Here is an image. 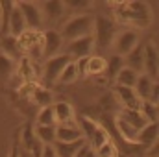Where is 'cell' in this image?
<instances>
[{"instance_id":"1","label":"cell","mask_w":159,"mask_h":157,"mask_svg":"<svg viewBox=\"0 0 159 157\" xmlns=\"http://www.w3.org/2000/svg\"><path fill=\"white\" fill-rule=\"evenodd\" d=\"M117 17L122 22L133 24L137 28H146L150 26V7L144 2H122L117 7Z\"/></svg>"},{"instance_id":"2","label":"cell","mask_w":159,"mask_h":157,"mask_svg":"<svg viewBox=\"0 0 159 157\" xmlns=\"http://www.w3.org/2000/svg\"><path fill=\"white\" fill-rule=\"evenodd\" d=\"M78 120H80V131H81L85 142H87L94 152H96L102 144H106L107 141H111V139H109V133H107L102 126H98L93 118L80 117Z\"/></svg>"},{"instance_id":"3","label":"cell","mask_w":159,"mask_h":157,"mask_svg":"<svg viewBox=\"0 0 159 157\" xmlns=\"http://www.w3.org/2000/svg\"><path fill=\"white\" fill-rule=\"evenodd\" d=\"M93 28H94V34H93V39H94V46L98 50H106L111 46V43L115 41L117 35V24L107 19V17H96L94 22H93Z\"/></svg>"},{"instance_id":"4","label":"cell","mask_w":159,"mask_h":157,"mask_svg":"<svg viewBox=\"0 0 159 157\" xmlns=\"http://www.w3.org/2000/svg\"><path fill=\"white\" fill-rule=\"evenodd\" d=\"M93 22L94 19L89 17V15H78L74 19H70L63 30H61V37L63 39H69V41H74V39H80V37H85V35H91L93 32Z\"/></svg>"},{"instance_id":"5","label":"cell","mask_w":159,"mask_h":157,"mask_svg":"<svg viewBox=\"0 0 159 157\" xmlns=\"http://www.w3.org/2000/svg\"><path fill=\"white\" fill-rule=\"evenodd\" d=\"M72 59L67 56V54H57V56H54V57H50L46 63H44V89H50L57 79L61 76V72H63V69L70 63Z\"/></svg>"},{"instance_id":"6","label":"cell","mask_w":159,"mask_h":157,"mask_svg":"<svg viewBox=\"0 0 159 157\" xmlns=\"http://www.w3.org/2000/svg\"><path fill=\"white\" fill-rule=\"evenodd\" d=\"M93 48H94V39H93V34H91V35L70 41L69 46H67V56L70 59H74V61L76 59H83V57H89Z\"/></svg>"},{"instance_id":"7","label":"cell","mask_w":159,"mask_h":157,"mask_svg":"<svg viewBox=\"0 0 159 157\" xmlns=\"http://www.w3.org/2000/svg\"><path fill=\"white\" fill-rule=\"evenodd\" d=\"M20 142H22V150H26L32 157H41L43 154V144L41 141L35 137L32 124H26L20 131Z\"/></svg>"},{"instance_id":"8","label":"cell","mask_w":159,"mask_h":157,"mask_svg":"<svg viewBox=\"0 0 159 157\" xmlns=\"http://www.w3.org/2000/svg\"><path fill=\"white\" fill-rule=\"evenodd\" d=\"M17 7H19L20 13H22L26 30L37 32V30L41 28V24H43V19H41V13H39V9H37V6L32 4V2H19Z\"/></svg>"},{"instance_id":"9","label":"cell","mask_w":159,"mask_h":157,"mask_svg":"<svg viewBox=\"0 0 159 157\" xmlns=\"http://www.w3.org/2000/svg\"><path fill=\"white\" fill-rule=\"evenodd\" d=\"M63 44V37L56 32V30H48L41 35V48H43V56L44 57H54L59 54V48Z\"/></svg>"},{"instance_id":"10","label":"cell","mask_w":159,"mask_h":157,"mask_svg":"<svg viewBox=\"0 0 159 157\" xmlns=\"http://www.w3.org/2000/svg\"><path fill=\"white\" fill-rule=\"evenodd\" d=\"M143 70L152 81L157 79V72H159V56H157V48L148 43L144 44V65H143Z\"/></svg>"},{"instance_id":"11","label":"cell","mask_w":159,"mask_h":157,"mask_svg":"<svg viewBox=\"0 0 159 157\" xmlns=\"http://www.w3.org/2000/svg\"><path fill=\"white\" fill-rule=\"evenodd\" d=\"M115 44H117V56H128L137 44H139V35H137V32H133V30H128V32H124V34H120L117 41H115Z\"/></svg>"},{"instance_id":"12","label":"cell","mask_w":159,"mask_h":157,"mask_svg":"<svg viewBox=\"0 0 159 157\" xmlns=\"http://www.w3.org/2000/svg\"><path fill=\"white\" fill-rule=\"evenodd\" d=\"M115 94L119 96V100L122 102L124 109H133V111H139V107H141V98L135 94V91H133V89L117 85V87H115Z\"/></svg>"},{"instance_id":"13","label":"cell","mask_w":159,"mask_h":157,"mask_svg":"<svg viewBox=\"0 0 159 157\" xmlns=\"http://www.w3.org/2000/svg\"><path fill=\"white\" fill-rule=\"evenodd\" d=\"M124 65L128 69H131L133 72H141L143 70V65H144V44H137L124 59Z\"/></svg>"},{"instance_id":"14","label":"cell","mask_w":159,"mask_h":157,"mask_svg":"<svg viewBox=\"0 0 159 157\" xmlns=\"http://www.w3.org/2000/svg\"><path fill=\"white\" fill-rule=\"evenodd\" d=\"M135 141H137V144H141L146 150H150V146H154L156 141H157V124H146L143 129L137 131Z\"/></svg>"},{"instance_id":"15","label":"cell","mask_w":159,"mask_h":157,"mask_svg":"<svg viewBox=\"0 0 159 157\" xmlns=\"http://www.w3.org/2000/svg\"><path fill=\"white\" fill-rule=\"evenodd\" d=\"M85 144V139H78V141H72V142H61V141H56L52 144L54 152L57 157H74L76 152Z\"/></svg>"},{"instance_id":"16","label":"cell","mask_w":159,"mask_h":157,"mask_svg":"<svg viewBox=\"0 0 159 157\" xmlns=\"http://www.w3.org/2000/svg\"><path fill=\"white\" fill-rule=\"evenodd\" d=\"M119 120H122L124 124H128V126H129L131 129H135V131L143 129V128L148 124L139 111H133V109H122L119 113Z\"/></svg>"},{"instance_id":"17","label":"cell","mask_w":159,"mask_h":157,"mask_svg":"<svg viewBox=\"0 0 159 157\" xmlns=\"http://www.w3.org/2000/svg\"><path fill=\"white\" fill-rule=\"evenodd\" d=\"M0 46L4 48V56L6 57H9L11 61L13 59H20V54H22V50H20V46H19V41L17 37H13V35H2L0 37Z\"/></svg>"},{"instance_id":"18","label":"cell","mask_w":159,"mask_h":157,"mask_svg":"<svg viewBox=\"0 0 159 157\" xmlns=\"http://www.w3.org/2000/svg\"><path fill=\"white\" fill-rule=\"evenodd\" d=\"M78 139H83L80 128L67 126V124H59V126H56V141H61V142H72V141H78Z\"/></svg>"},{"instance_id":"19","label":"cell","mask_w":159,"mask_h":157,"mask_svg":"<svg viewBox=\"0 0 159 157\" xmlns=\"http://www.w3.org/2000/svg\"><path fill=\"white\" fill-rule=\"evenodd\" d=\"M26 30V24H24V19H22V13L20 9L15 6L13 11H11V17H9V26H7V34L13 35V37H20Z\"/></svg>"},{"instance_id":"20","label":"cell","mask_w":159,"mask_h":157,"mask_svg":"<svg viewBox=\"0 0 159 157\" xmlns=\"http://www.w3.org/2000/svg\"><path fill=\"white\" fill-rule=\"evenodd\" d=\"M152 85H154V81L148 78L146 74H141V76H137V81H135V87H133V91H135V94L141 98V102H144V100H150V94H152Z\"/></svg>"},{"instance_id":"21","label":"cell","mask_w":159,"mask_h":157,"mask_svg":"<svg viewBox=\"0 0 159 157\" xmlns=\"http://www.w3.org/2000/svg\"><path fill=\"white\" fill-rule=\"evenodd\" d=\"M32 100H34V104L35 105H39L41 109L43 107H48V105H52V92H50V89H44V87H41V85H35V89L32 91Z\"/></svg>"},{"instance_id":"22","label":"cell","mask_w":159,"mask_h":157,"mask_svg":"<svg viewBox=\"0 0 159 157\" xmlns=\"http://www.w3.org/2000/svg\"><path fill=\"white\" fill-rule=\"evenodd\" d=\"M13 2L11 0H0V37L2 35H7V26H9V17H11V11H13Z\"/></svg>"},{"instance_id":"23","label":"cell","mask_w":159,"mask_h":157,"mask_svg":"<svg viewBox=\"0 0 159 157\" xmlns=\"http://www.w3.org/2000/svg\"><path fill=\"white\" fill-rule=\"evenodd\" d=\"M19 76L24 79V83H34L35 72H34V61L28 57H20L19 59Z\"/></svg>"},{"instance_id":"24","label":"cell","mask_w":159,"mask_h":157,"mask_svg":"<svg viewBox=\"0 0 159 157\" xmlns=\"http://www.w3.org/2000/svg\"><path fill=\"white\" fill-rule=\"evenodd\" d=\"M34 133H35V137L41 141L43 146L56 142V126H37L34 129Z\"/></svg>"},{"instance_id":"25","label":"cell","mask_w":159,"mask_h":157,"mask_svg":"<svg viewBox=\"0 0 159 157\" xmlns=\"http://www.w3.org/2000/svg\"><path fill=\"white\" fill-rule=\"evenodd\" d=\"M54 117H56V122L67 124L70 118L74 117V111H72L70 104H67V102H57V104L54 105Z\"/></svg>"},{"instance_id":"26","label":"cell","mask_w":159,"mask_h":157,"mask_svg":"<svg viewBox=\"0 0 159 157\" xmlns=\"http://www.w3.org/2000/svg\"><path fill=\"white\" fill-rule=\"evenodd\" d=\"M124 69V57H120V56H111L107 61H106V74H107V78L111 79H117V74H119L120 70Z\"/></svg>"},{"instance_id":"27","label":"cell","mask_w":159,"mask_h":157,"mask_svg":"<svg viewBox=\"0 0 159 157\" xmlns=\"http://www.w3.org/2000/svg\"><path fill=\"white\" fill-rule=\"evenodd\" d=\"M139 113L144 117V120L148 124H157V104H154L150 100H144V102H141Z\"/></svg>"},{"instance_id":"28","label":"cell","mask_w":159,"mask_h":157,"mask_svg":"<svg viewBox=\"0 0 159 157\" xmlns=\"http://www.w3.org/2000/svg\"><path fill=\"white\" fill-rule=\"evenodd\" d=\"M137 72H133L131 69H128V67H124L122 70H120L119 74H117V85L120 87H129V89H133L135 87V81H137Z\"/></svg>"},{"instance_id":"29","label":"cell","mask_w":159,"mask_h":157,"mask_svg":"<svg viewBox=\"0 0 159 157\" xmlns=\"http://www.w3.org/2000/svg\"><path fill=\"white\" fill-rule=\"evenodd\" d=\"M106 70V59L100 56H89L87 57V74L98 76Z\"/></svg>"},{"instance_id":"30","label":"cell","mask_w":159,"mask_h":157,"mask_svg":"<svg viewBox=\"0 0 159 157\" xmlns=\"http://www.w3.org/2000/svg\"><path fill=\"white\" fill-rule=\"evenodd\" d=\"M65 11V4L59 2V0H48L44 2V13L50 20H56L57 17H61Z\"/></svg>"},{"instance_id":"31","label":"cell","mask_w":159,"mask_h":157,"mask_svg":"<svg viewBox=\"0 0 159 157\" xmlns=\"http://www.w3.org/2000/svg\"><path fill=\"white\" fill-rule=\"evenodd\" d=\"M37 126H56V117H54V105L43 107L37 115Z\"/></svg>"},{"instance_id":"32","label":"cell","mask_w":159,"mask_h":157,"mask_svg":"<svg viewBox=\"0 0 159 157\" xmlns=\"http://www.w3.org/2000/svg\"><path fill=\"white\" fill-rule=\"evenodd\" d=\"M78 69H76V61H70L65 69H63V72H61V76H59V81L61 83H72L74 79H78Z\"/></svg>"},{"instance_id":"33","label":"cell","mask_w":159,"mask_h":157,"mask_svg":"<svg viewBox=\"0 0 159 157\" xmlns=\"http://www.w3.org/2000/svg\"><path fill=\"white\" fill-rule=\"evenodd\" d=\"M13 70H15V63L2 54L0 56V79H7Z\"/></svg>"},{"instance_id":"34","label":"cell","mask_w":159,"mask_h":157,"mask_svg":"<svg viewBox=\"0 0 159 157\" xmlns=\"http://www.w3.org/2000/svg\"><path fill=\"white\" fill-rule=\"evenodd\" d=\"M96 157H117V150H115V144L111 141H107L106 144H102L96 152Z\"/></svg>"},{"instance_id":"35","label":"cell","mask_w":159,"mask_h":157,"mask_svg":"<svg viewBox=\"0 0 159 157\" xmlns=\"http://www.w3.org/2000/svg\"><path fill=\"white\" fill-rule=\"evenodd\" d=\"M65 6H69L70 9H85V7H89L91 6V2L89 0H67V2H63Z\"/></svg>"},{"instance_id":"36","label":"cell","mask_w":159,"mask_h":157,"mask_svg":"<svg viewBox=\"0 0 159 157\" xmlns=\"http://www.w3.org/2000/svg\"><path fill=\"white\" fill-rule=\"evenodd\" d=\"M19 150H20V131L15 133V139H13V144H11L9 157H19Z\"/></svg>"},{"instance_id":"37","label":"cell","mask_w":159,"mask_h":157,"mask_svg":"<svg viewBox=\"0 0 159 157\" xmlns=\"http://www.w3.org/2000/svg\"><path fill=\"white\" fill-rule=\"evenodd\" d=\"M74 157H96V154H94V150H93V148L85 142V144H83V146L78 150V152H76V155H74Z\"/></svg>"},{"instance_id":"38","label":"cell","mask_w":159,"mask_h":157,"mask_svg":"<svg viewBox=\"0 0 159 157\" xmlns=\"http://www.w3.org/2000/svg\"><path fill=\"white\" fill-rule=\"evenodd\" d=\"M41 157H57L56 152H54V148H52V144L43 146V154H41Z\"/></svg>"}]
</instances>
